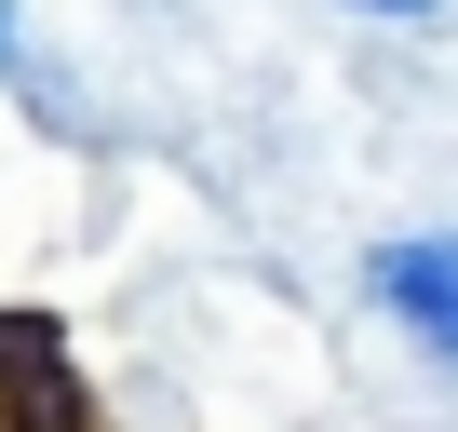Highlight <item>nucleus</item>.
<instances>
[{"label":"nucleus","mask_w":458,"mask_h":432,"mask_svg":"<svg viewBox=\"0 0 458 432\" xmlns=\"http://www.w3.org/2000/svg\"><path fill=\"white\" fill-rule=\"evenodd\" d=\"M364 298H377L418 351L458 365V230H391V244L364 257Z\"/></svg>","instance_id":"1"},{"label":"nucleus","mask_w":458,"mask_h":432,"mask_svg":"<svg viewBox=\"0 0 458 432\" xmlns=\"http://www.w3.org/2000/svg\"><path fill=\"white\" fill-rule=\"evenodd\" d=\"M364 14H431V0H364Z\"/></svg>","instance_id":"2"},{"label":"nucleus","mask_w":458,"mask_h":432,"mask_svg":"<svg viewBox=\"0 0 458 432\" xmlns=\"http://www.w3.org/2000/svg\"><path fill=\"white\" fill-rule=\"evenodd\" d=\"M0 55H14V0H0Z\"/></svg>","instance_id":"3"}]
</instances>
